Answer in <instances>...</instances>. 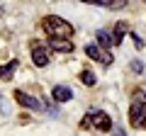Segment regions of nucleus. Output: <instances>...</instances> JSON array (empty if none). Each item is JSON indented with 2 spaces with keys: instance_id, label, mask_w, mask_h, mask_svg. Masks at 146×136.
<instances>
[{
  "instance_id": "obj_9",
  "label": "nucleus",
  "mask_w": 146,
  "mask_h": 136,
  "mask_svg": "<svg viewBox=\"0 0 146 136\" xmlns=\"http://www.w3.org/2000/svg\"><path fill=\"white\" fill-rule=\"evenodd\" d=\"M17 66H20V61H17V58H12V61H7L5 66H0V78H3V80H10L12 75H15Z\"/></svg>"
},
{
  "instance_id": "obj_6",
  "label": "nucleus",
  "mask_w": 146,
  "mask_h": 136,
  "mask_svg": "<svg viewBox=\"0 0 146 136\" xmlns=\"http://www.w3.org/2000/svg\"><path fill=\"white\" fill-rule=\"evenodd\" d=\"M32 58H34V66H39V68L49 66V53L44 51L42 42H32Z\"/></svg>"
},
{
  "instance_id": "obj_1",
  "label": "nucleus",
  "mask_w": 146,
  "mask_h": 136,
  "mask_svg": "<svg viewBox=\"0 0 146 136\" xmlns=\"http://www.w3.org/2000/svg\"><path fill=\"white\" fill-rule=\"evenodd\" d=\"M42 27H44V32L49 34V39H71V34H73V27L68 24L66 20L56 17V15L44 17V20H42Z\"/></svg>"
},
{
  "instance_id": "obj_12",
  "label": "nucleus",
  "mask_w": 146,
  "mask_h": 136,
  "mask_svg": "<svg viewBox=\"0 0 146 136\" xmlns=\"http://www.w3.org/2000/svg\"><path fill=\"white\" fill-rule=\"evenodd\" d=\"M98 46H102V49H110V46H115V42H112V37H110L107 32H102V29H98Z\"/></svg>"
},
{
  "instance_id": "obj_13",
  "label": "nucleus",
  "mask_w": 146,
  "mask_h": 136,
  "mask_svg": "<svg viewBox=\"0 0 146 136\" xmlns=\"http://www.w3.org/2000/svg\"><path fill=\"white\" fill-rule=\"evenodd\" d=\"M80 80H83L88 88H93V85H95V73H93V71H83V73H80Z\"/></svg>"
},
{
  "instance_id": "obj_8",
  "label": "nucleus",
  "mask_w": 146,
  "mask_h": 136,
  "mask_svg": "<svg viewBox=\"0 0 146 136\" xmlns=\"http://www.w3.org/2000/svg\"><path fill=\"white\" fill-rule=\"evenodd\" d=\"M71 97H73L71 88H66V85H56V88H54V100H56L58 105H63V102H68Z\"/></svg>"
},
{
  "instance_id": "obj_3",
  "label": "nucleus",
  "mask_w": 146,
  "mask_h": 136,
  "mask_svg": "<svg viewBox=\"0 0 146 136\" xmlns=\"http://www.w3.org/2000/svg\"><path fill=\"white\" fill-rule=\"evenodd\" d=\"M88 119H90V126L100 131H112V119H110L107 112H100V110H90L88 112Z\"/></svg>"
},
{
  "instance_id": "obj_17",
  "label": "nucleus",
  "mask_w": 146,
  "mask_h": 136,
  "mask_svg": "<svg viewBox=\"0 0 146 136\" xmlns=\"http://www.w3.org/2000/svg\"><path fill=\"white\" fill-rule=\"evenodd\" d=\"M115 136H127V134H124L122 129H115Z\"/></svg>"
},
{
  "instance_id": "obj_5",
  "label": "nucleus",
  "mask_w": 146,
  "mask_h": 136,
  "mask_svg": "<svg viewBox=\"0 0 146 136\" xmlns=\"http://www.w3.org/2000/svg\"><path fill=\"white\" fill-rule=\"evenodd\" d=\"M15 100L17 102H20L22 107H27V110H42L44 105H46V102H42V100H36V97H32V95H27V92H22V90H17L15 92Z\"/></svg>"
},
{
  "instance_id": "obj_4",
  "label": "nucleus",
  "mask_w": 146,
  "mask_h": 136,
  "mask_svg": "<svg viewBox=\"0 0 146 136\" xmlns=\"http://www.w3.org/2000/svg\"><path fill=\"white\" fill-rule=\"evenodd\" d=\"M85 53H88V56L93 58V61H100V63H105V66H110V63L115 61L112 51H110V49L98 46V44H88V46H85Z\"/></svg>"
},
{
  "instance_id": "obj_2",
  "label": "nucleus",
  "mask_w": 146,
  "mask_h": 136,
  "mask_svg": "<svg viewBox=\"0 0 146 136\" xmlns=\"http://www.w3.org/2000/svg\"><path fill=\"white\" fill-rule=\"evenodd\" d=\"M129 121L136 129L141 124H146V95H136L134 102L129 105Z\"/></svg>"
},
{
  "instance_id": "obj_11",
  "label": "nucleus",
  "mask_w": 146,
  "mask_h": 136,
  "mask_svg": "<svg viewBox=\"0 0 146 136\" xmlns=\"http://www.w3.org/2000/svg\"><path fill=\"white\" fill-rule=\"evenodd\" d=\"M127 32H129V24H127V22H117L115 24V44H122V39H124V34Z\"/></svg>"
},
{
  "instance_id": "obj_16",
  "label": "nucleus",
  "mask_w": 146,
  "mask_h": 136,
  "mask_svg": "<svg viewBox=\"0 0 146 136\" xmlns=\"http://www.w3.org/2000/svg\"><path fill=\"white\" fill-rule=\"evenodd\" d=\"M0 112H7V102L3 100V95H0Z\"/></svg>"
},
{
  "instance_id": "obj_14",
  "label": "nucleus",
  "mask_w": 146,
  "mask_h": 136,
  "mask_svg": "<svg viewBox=\"0 0 146 136\" xmlns=\"http://www.w3.org/2000/svg\"><path fill=\"white\" fill-rule=\"evenodd\" d=\"M131 71H134V73H144V63L141 61H131Z\"/></svg>"
},
{
  "instance_id": "obj_7",
  "label": "nucleus",
  "mask_w": 146,
  "mask_h": 136,
  "mask_svg": "<svg viewBox=\"0 0 146 136\" xmlns=\"http://www.w3.org/2000/svg\"><path fill=\"white\" fill-rule=\"evenodd\" d=\"M90 5L98 7H107V10H119V7H127V0H88Z\"/></svg>"
},
{
  "instance_id": "obj_10",
  "label": "nucleus",
  "mask_w": 146,
  "mask_h": 136,
  "mask_svg": "<svg viewBox=\"0 0 146 136\" xmlns=\"http://www.w3.org/2000/svg\"><path fill=\"white\" fill-rule=\"evenodd\" d=\"M49 46L54 49V51H73V44L71 39H49Z\"/></svg>"
},
{
  "instance_id": "obj_15",
  "label": "nucleus",
  "mask_w": 146,
  "mask_h": 136,
  "mask_svg": "<svg viewBox=\"0 0 146 136\" xmlns=\"http://www.w3.org/2000/svg\"><path fill=\"white\" fill-rule=\"evenodd\" d=\"M131 39H134L136 49H144V42H141V37H139V34H131Z\"/></svg>"
}]
</instances>
